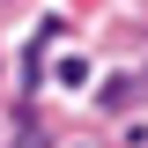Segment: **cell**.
Wrapping results in <instances>:
<instances>
[{
    "instance_id": "1",
    "label": "cell",
    "mask_w": 148,
    "mask_h": 148,
    "mask_svg": "<svg viewBox=\"0 0 148 148\" xmlns=\"http://www.w3.org/2000/svg\"><path fill=\"white\" fill-rule=\"evenodd\" d=\"M22 148H45V133H22Z\"/></svg>"
}]
</instances>
